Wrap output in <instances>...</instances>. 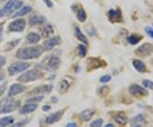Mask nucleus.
<instances>
[{
	"label": "nucleus",
	"instance_id": "obj_10",
	"mask_svg": "<svg viewBox=\"0 0 153 127\" xmlns=\"http://www.w3.org/2000/svg\"><path fill=\"white\" fill-rule=\"evenodd\" d=\"M60 59L56 56H52L49 58V60L48 61V63H47V66L44 67V69H50V70H55V69H57L58 66L60 65Z\"/></svg>",
	"mask_w": 153,
	"mask_h": 127
},
{
	"label": "nucleus",
	"instance_id": "obj_22",
	"mask_svg": "<svg viewBox=\"0 0 153 127\" xmlns=\"http://www.w3.org/2000/svg\"><path fill=\"white\" fill-rule=\"evenodd\" d=\"M75 34H76V38L79 39L80 41L83 42L84 44H87L88 41L87 39H86V37L84 36V34H82V33L81 32V30L78 28H75Z\"/></svg>",
	"mask_w": 153,
	"mask_h": 127
},
{
	"label": "nucleus",
	"instance_id": "obj_13",
	"mask_svg": "<svg viewBox=\"0 0 153 127\" xmlns=\"http://www.w3.org/2000/svg\"><path fill=\"white\" fill-rule=\"evenodd\" d=\"M133 66H134V68L140 72H146V65L144 64V62L140 60H134Z\"/></svg>",
	"mask_w": 153,
	"mask_h": 127
},
{
	"label": "nucleus",
	"instance_id": "obj_33",
	"mask_svg": "<svg viewBox=\"0 0 153 127\" xmlns=\"http://www.w3.org/2000/svg\"><path fill=\"white\" fill-rule=\"evenodd\" d=\"M145 31H146V33H147L151 38L153 39V28H150V27H146V28H145Z\"/></svg>",
	"mask_w": 153,
	"mask_h": 127
},
{
	"label": "nucleus",
	"instance_id": "obj_29",
	"mask_svg": "<svg viewBox=\"0 0 153 127\" xmlns=\"http://www.w3.org/2000/svg\"><path fill=\"white\" fill-rule=\"evenodd\" d=\"M86 52H87V50H86L84 45H79L78 46V54H79V55H81L82 57H84L86 55Z\"/></svg>",
	"mask_w": 153,
	"mask_h": 127
},
{
	"label": "nucleus",
	"instance_id": "obj_12",
	"mask_svg": "<svg viewBox=\"0 0 153 127\" xmlns=\"http://www.w3.org/2000/svg\"><path fill=\"white\" fill-rule=\"evenodd\" d=\"M38 108V105L36 103H28L22 107L20 109V113L22 114H29L32 113L33 111H35Z\"/></svg>",
	"mask_w": 153,
	"mask_h": 127
},
{
	"label": "nucleus",
	"instance_id": "obj_16",
	"mask_svg": "<svg viewBox=\"0 0 153 127\" xmlns=\"http://www.w3.org/2000/svg\"><path fill=\"white\" fill-rule=\"evenodd\" d=\"M45 22V18L42 16H33L30 17V24L31 25H37V24H41Z\"/></svg>",
	"mask_w": 153,
	"mask_h": 127
},
{
	"label": "nucleus",
	"instance_id": "obj_6",
	"mask_svg": "<svg viewBox=\"0 0 153 127\" xmlns=\"http://www.w3.org/2000/svg\"><path fill=\"white\" fill-rule=\"evenodd\" d=\"M26 27V22L23 19H17L11 22L9 26V29L11 32H22Z\"/></svg>",
	"mask_w": 153,
	"mask_h": 127
},
{
	"label": "nucleus",
	"instance_id": "obj_20",
	"mask_svg": "<svg viewBox=\"0 0 153 127\" xmlns=\"http://www.w3.org/2000/svg\"><path fill=\"white\" fill-rule=\"evenodd\" d=\"M14 122V118L12 117H5L0 120V127H6L11 125Z\"/></svg>",
	"mask_w": 153,
	"mask_h": 127
},
{
	"label": "nucleus",
	"instance_id": "obj_5",
	"mask_svg": "<svg viewBox=\"0 0 153 127\" xmlns=\"http://www.w3.org/2000/svg\"><path fill=\"white\" fill-rule=\"evenodd\" d=\"M128 91L132 96H144L148 94V91L146 89H144L140 85L136 84L130 85Z\"/></svg>",
	"mask_w": 153,
	"mask_h": 127
},
{
	"label": "nucleus",
	"instance_id": "obj_18",
	"mask_svg": "<svg viewBox=\"0 0 153 127\" xmlns=\"http://www.w3.org/2000/svg\"><path fill=\"white\" fill-rule=\"evenodd\" d=\"M27 39L28 43H30V44H36L40 40V36L38 33H31L27 35Z\"/></svg>",
	"mask_w": 153,
	"mask_h": 127
},
{
	"label": "nucleus",
	"instance_id": "obj_3",
	"mask_svg": "<svg viewBox=\"0 0 153 127\" xmlns=\"http://www.w3.org/2000/svg\"><path fill=\"white\" fill-rule=\"evenodd\" d=\"M40 77V72H38L36 69H33V70H29L27 72L22 74L20 77H18L17 80L20 82H31V81H34L37 80L38 78Z\"/></svg>",
	"mask_w": 153,
	"mask_h": 127
},
{
	"label": "nucleus",
	"instance_id": "obj_43",
	"mask_svg": "<svg viewBox=\"0 0 153 127\" xmlns=\"http://www.w3.org/2000/svg\"><path fill=\"white\" fill-rule=\"evenodd\" d=\"M134 127H141V126H140V125H136V126H134Z\"/></svg>",
	"mask_w": 153,
	"mask_h": 127
},
{
	"label": "nucleus",
	"instance_id": "obj_39",
	"mask_svg": "<svg viewBox=\"0 0 153 127\" xmlns=\"http://www.w3.org/2000/svg\"><path fill=\"white\" fill-rule=\"evenodd\" d=\"M49 109H50V107H49V106H44V107H43V110L44 111H48V110H49Z\"/></svg>",
	"mask_w": 153,
	"mask_h": 127
},
{
	"label": "nucleus",
	"instance_id": "obj_27",
	"mask_svg": "<svg viewBox=\"0 0 153 127\" xmlns=\"http://www.w3.org/2000/svg\"><path fill=\"white\" fill-rule=\"evenodd\" d=\"M103 124V120L102 119H98L94 120L91 124H90V127H101Z\"/></svg>",
	"mask_w": 153,
	"mask_h": 127
},
{
	"label": "nucleus",
	"instance_id": "obj_30",
	"mask_svg": "<svg viewBox=\"0 0 153 127\" xmlns=\"http://www.w3.org/2000/svg\"><path fill=\"white\" fill-rule=\"evenodd\" d=\"M143 121H145V118H144V116L141 115V114L137 115L135 118H134V119L132 120V123H133V124L134 123L135 125H136L138 122H140H140H143Z\"/></svg>",
	"mask_w": 153,
	"mask_h": 127
},
{
	"label": "nucleus",
	"instance_id": "obj_15",
	"mask_svg": "<svg viewBox=\"0 0 153 127\" xmlns=\"http://www.w3.org/2000/svg\"><path fill=\"white\" fill-rule=\"evenodd\" d=\"M60 115H61V114H60V112H57V113H55L53 114H50L49 116L46 118V123L49 124V125L50 124H54V123L57 122L60 120Z\"/></svg>",
	"mask_w": 153,
	"mask_h": 127
},
{
	"label": "nucleus",
	"instance_id": "obj_17",
	"mask_svg": "<svg viewBox=\"0 0 153 127\" xmlns=\"http://www.w3.org/2000/svg\"><path fill=\"white\" fill-rule=\"evenodd\" d=\"M32 10H33V8H32L31 6H29V5L23 6L21 10H19L17 11L16 13L15 14V16H16V17L22 16H24V15H26V14H28L29 12H31Z\"/></svg>",
	"mask_w": 153,
	"mask_h": 127
},
{
	"label": "nucleus",
	"instance_id": "obj_28",
	"mask_svg": "<svg viewBox=\"0 0 153 127\" xmlns=\"http://www.w3.org/2000/svg\"><path fill=\"white\" fill-rule=\"evenodd\" d=\"M43 99H44V96H34L33 98L28 99L27 102H32V103H34V102H41Z\"/></svg>",
	"mask_w": 153,
	"mask_h": 127
},
{
	"label": "nucleus",
	"instance_id": "obj_24",
	"mask_svg": "<svg viewBox=\"0 0 153 127\" xmlns=\"http://www.w3.org/2000/svg\"><path fill=\"white\" fill-rule=\"evenodd\" d=\"M76 17H77V19H78L80 22H84V21L86 20V13H85V11L83 10L82 9H80V10H78V12H77Z\"/></svg>",
	"mask_w": 153,
	"mask_h": 127
},
{
	"label": "nucleus",
	"instance_id": "obj_31",
	"mask_svg": "<svg viewBox=\"0 0 153 127\" xmlns=\"http://www.w3.org/2000/svg\"><path fill=\"white\" fill-rule=\"evenodd\" d=\"M143 85L146 87V88L151 89V90H153V82L152 80H148V79H145L143 81Z\"/></svg>",
	"mask_w": 153,
	"mask_h": 127
},
{
	"label": "nucleus",
	"instance_id": "obj_26",
	"mask_svg": "<svg viewBox=\"0 0 153 127\" xmlns=\"http://www.w3.org/2000/svg\"><path fill=\"white\" fill-rule=\"evenodd\" d=\"M54 33V30H53V28H51L50 26L45 27L44 28V30H43V35H44V37H48L49 35H50L51 33Z\"/></svg>",
	"mask_w": 153,
	"mask_h": 127
},
{
	"label": "nucleus",
	"instance_id": "obj_4",
	"mask_svg": "<svg viewBox=\"0 0 153 127\" xmlns=\"http://www.w3.org/2000/svg\"><path fill=\"white\" fill-rule=\"evenodd\" d=\"M29 66H30V64L27 62L19 61V62H15V63L11 64L8 70H9V73L11 76H14L17 73H20V72L25 71Z\"/></svg>",
	"mask_w": 153,
	"mask_h": 127
},
{
	"label": "nucleus",
	"instance_id": "obj_2",
	"mask_svg": "<svg viewBox=\"0 0 153 127\" xmlns=\"http://www.w3.org/2000/svg\"><path fill=\"white\" fill-rule=\"evenodd\" d=\"M22 5V1L18 0H9V2L3 7V9L0 10V17H3L9 14L11 11H14L19 9Z\"/></svg>",
	"mask_w": 153,
	"mask_h": 127
},
{
	"label": "nucleus",
	"instance_id": "obj_37",
	"mask_svg": "<svg viewBox=\"0 0 153 127\" xmlns=\"http://www.w3.org/2000/svg\"><path fill=\"white\" fill-rule=\"evenodd\" d=\"M4 61H5L4 58L3 56H0V68L3 66V65H4Z\"/></svg>",
	"mask_w": 153,
	"mask_h": 127
},
{
	"label": "nucleus",
	"instance_id": "obj_40",
	"mask_svg": "<svg viewBox=\"0 0 153 127\" xmlns=\"http://www.w3.org/2000/svg\"><path fill=\"white\" fill-rule=\"evenodd\" d=\"M2 33H3V28L0 27V40L2 39Z\"/></svg>",
	"mask_w": 153,
	"mask_h": 127
},
{
	"label": "nucleus",
	"instance_id": "obj_32",
	"mask_svg": "<svg viewBox=\"0 0 153 127\" xmlns=\"http://www.w3.org/2000/svg\"><path fill=\"white\" fill-rule=\"evenodd\" d=\"M110 80H111V76H109V75H104V76L100 78V82L101 83H107V82H109Z\"/></svg>",
	"mask_w": 153,
	"mask_h": 127
},
{
	"label": "nucleus",
	"instance_id": "obj_7",
	"mask_svg": "<svg viewBox=\"0 0 153 127\" xmlns=\"http://www.w3.org/2000/svg\"><path fill=\"white\" fill-rule=\"evenodd\" d=\"M20 106V102H7L5 105L1 109V113L3 114H7V113H10V112H12V111L16 110L18 108V107Z\"/></svg>",
	"mask_w": 153,
	"mask_h": 127
},
{
	"label": "nucleus",
	"instance_id": "obj_35",
	"mask_svg": "<svg viewBox=\"0 0 153 127\" xmlns=\"http://www.w3.org/2000/svg\"><path fill=\"white\" fill-rule=\"evenodd\" d=\"M44 3L48 5V7H49V8H51L52 6H53V4H52V2L50 1V0H44Z\"/></svg>",
	"mask_w": 153,
	"mask_h": 127
},
{
	"label": "nucleus",
	"instance_id": "obj_23",
	"mask_svg": "<svg viewBox=\"0 0 153 127\" xmlns=\"http://www.w3.org/2000/svg\"><path fill=\"white\" fill-rule=\"evenodd\" d=\"M69 86H70V84H69V83L66 80H61L60 82V84H59V88H60V92L61 93L66 92V90H68V88H69Z\"/></svg>",
	"mask_w": 153,
	"mask_h": 127
},
{
	"label": "nucleus",
	"instance_id": "obj_34",
	"mask_svg": "<svg viewBox=\"0 0 153 127\" xmlns=\"http://www.w3.org/2000/svg\"><path fill=\"white\" fill-rule=\"evenodd\" d=\"M4 90H5V85H0V96L4 94Z\"/></svg>",
	"mask_w": 153,
	"mask_h": 127
},
{
	"label": "nucleus",
	"instance_id": "obj_42",
	"mask_svg": "<svg viewBox=\"0 0 153 127\" xmlns=\"http://www.w3.org/2000/svg\"><path fill=\"white\" fill-rule=\"evenodd\" d=\"M4 78V75H2V74H0V80H2Z\"/></svg>",
	"mask_w": 153,
	"mask_h": 127
},
{
	"label": "nucleus",
	"instance_id": "obj_25",
	"mask_svg": "<svg viewBox=\"0 0 153 127\" xmlns=\"http://www.w3.org/2000/svg\"><path fill=\"white\" fill-rule=\"evenodd\" d=\"M139 41H140V38H138L137 36H134V35L129 36V37L128 38V42L129 44H133V45L138 44Z\"/></svg>",
	"mask_w": 153,
	"mask_h": 127
},
{
	"label": "nucleus",
	"instance_id": "obj_36",
	"mask_svg": "<svg viewBox=\"0 0 153 127\" xmlns=\"http://www.w3.org/2000/svg\"><path fill=\"white\" fill-rule=\"evenodd\" d=\"M66 127H76V124L75 122H70L66 125Z\"/></svg>",
	"mask_w": 153,
	"mask_h": 127
},
{
	"label": "nucleus",
	"instance_id": "obj_44",
	"mask_svg": "<svg viewBox=\"0 0 153 127\" xmlns=\"http://www.w3.org/2000/svg\"><path fill=\"white\" fill-rule=\"evenodd\" d=\"M0 104H1V102H0Z\"/></svg>",
	"mask_w": 153,
	"mask_h": 127
},
{
	"label": "nucleus",
	"instance_id": "obj_8",
	"mask_svg": "<svg viewBox=\"0 0 153 127\" xmlns=\"http://www.w3.org/2000/svg\"><path fill=\"white\" fill-rule=\"evenodd\" d=\"M153 50V46L151 44H144L136 50V54L139 55H150Z\"/></svg>",
	"mask_w": 153,
	"mask_h": 127
},
{
	"label": "nucleus",
	"instance_id": "obj_19",
	"mask_svg": "<svg viewBox=\"0 0 153 127\" xmlns=\"http://www.w3.org/2000/svg\"><path fill=\"white\" fill-rule=\"evenodd\" d=\"M108 16H109L110 20H111V21L119 20L121 18V12L119 10H111L108 12Z\"/></svg>",
	"mask_w": 153,
	"mask_h": 127
},
{
	"label": "nucleus",
	"instance_id": "obj_9",
	"mask_svg": "<svg viewBox=\"0 0 153 127\" xmlns=\"http://www.w3.org/2000/svg\"><path fill=\"white\" fill-rule=\"evenodd\" d=\"M60 39L59 37H53L51 39H48L47 41H45L44 44V50H52L55 46L58 45L60 44Z\"/></svg>",
	"mask_w": 153,
	"mask_h": 127
},
{
	"label": "nucleus",
	"instance_id": "obj_21",
	"mask_svg": "<svg viewBox=\"0 0 153 127\" xmlns=\"http://www.w3.org/2000/svg\"><path fill=\"white\" fill-rule=\"evenodd\" d=\"M114 120H115V121L117 122V123L121 124V125H124V124H126L127 121H128L127 117H126L124 114H117V115L114 117Z\"/></svg>",
	"mask_w": 153,
	"mask_h": 127
},
{
	"label": "nucleus",
	"instance_id": "obj_11",
	"mask_svg": "<svg viewBox=\"0 0 153 127\" xmlns=\"http://www.w3.org/2000/svg\"><path fill=\"white\" fill-rule=\"evenodd\" d=\"M25 90V87L22 85V84H12L10 88V90H9V96H15V95L20 94Z\"/></svg>",
	"mask_w": 153,
	"mask_h": 127
},
{
	"label": "nucleus",
	"instance_id": "obj_1",
	"mask_svg": "<svg viewBox=\"0 0 153 127\" xmlns=\"http://www.w3.org/2000/svg\"><path fill=\"white\" fill-rule=\"evenodd\" d=\"M44 50L40 46L24 47L17 51V57L22 60H30L37 58L43 53Z\"/></svg>",
	"mask_w": 153,
	"mask_h": 127
},
{
	"label": "nucleus",
	"instance_id": "obj_38",
	"mask_svg": "<svg viewBox=\"0 0 153 127\" xmlns=\"http://www.w3.org/2000/svg\"><path fill=\"white\" fill-rule=\"evenodd\" d=\"M23 126H24V123L21 122V123H18V124H16V125L12 126L11 127H23Z\"/></svg>",
	"mask_w": 153,
	"mask_h": 127
},
{
	"label": "nucleus",
	"instance_id": "obj_14",
	"mask_svg": "<svg viewBox=\"0 0 153 127\" xmlns=\"http://www.w3.org/2000/svg\"><path fill=\"white\" fill-rule=\"evenodd\" d=\"M94 114V111L92 109H86V110L82 111L80 114V117L83 121H88Z\"/></svg>",
	"mask_w": 153,
	"mask_h": 127
},
{
	"label": "nucleus",
	"instance_id": "obj_41",
	"mask_svg": "<svg viewBox=\"0 0 153 127\" xmlns=\"http://www.w3.org/2000/svg\"><path fill=\"white\" fill-rule=\"evenodd\" d=\"M105 127H114V126H113V125H111V124H108V125H106Z\"/></svg>",
	"mask_w": 153,
	"mask_h": 127
}]
</instances>
